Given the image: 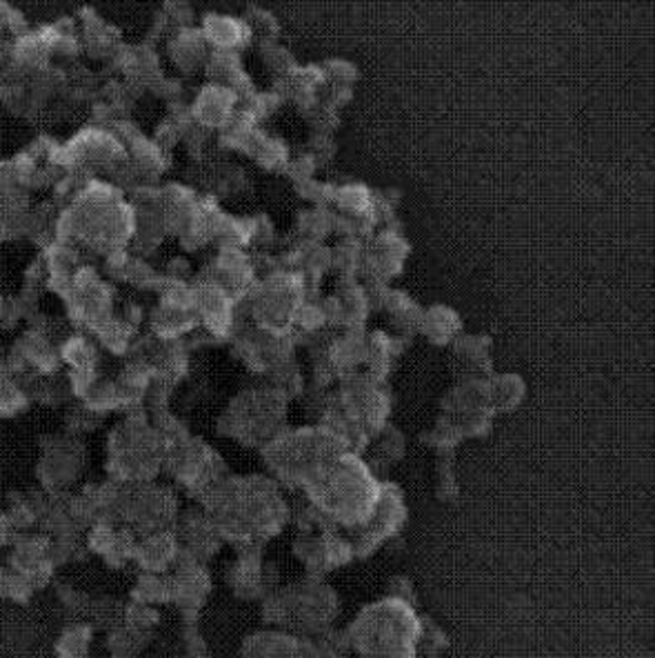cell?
Here are the masks:
<instances>
[{
	"label": "cell",
	"instance_id": "7a4b0ae2",
	"mask_svg": "<svg viewBox=\"0 0 655 658\" xmlns=\"http://www.w3.org/2000/svg\"><path fill=\"white\" fill-rule=\"evenodd\" d=\"M216 510L221 530L242 541L269 538L287 523V502L269 479H244L218 489Z\"/></svg>",
	"mask_w": 655,
	"mask_h": 658
},
{
	"label": "cell",
	"instance_id": "30bf717a",
	"mask_svg": "<svg viewBox=\"0 0 655 658\" xmlns=\"http://www.w3.org/2000/svg\"><path fill=\"white\" fill-rule=\"evenodd\" d=\"M525 396V383L518 376H497L487 383V398L491 412H509Z\"/></svg>",
	"mask_w": 655,
	"mask_h": 658
},
{
	"label": "cell",
	"instance_id": "9c48e42d",
	"mask_svg": "<svg viewBox=\"0 0 655 658\" xmlns=\"http://www.w3.org/2000/svg\"><path fill=\"white\" fill-rule=\"evenodd\" d=\"M247 658H305V649L287 632H263L247 641Z\"/></svg>",
	"mask_w": 655,
	"mask_h": 658
},
{
	"label": "cell",
	"instance_id": "6da1fadb",
	"mask_svg": "<svg viewBox=\"0 0 655 658\" xmlns=\"http://www.w3.org/2000/svg\"><path fill=\"white\" fill-rule=\"evenodd\" d=\"M374 470L356 454L344 451L305 489L325 521L344 525L349 532L365 525L380 498Z\"/></svg>",
	"mask_w": 655,
	"mask_h": 658
},
{
	"label": "cell",
	"instance_id": "3957f363",
	"mask_svg": "<svg viewBox=\"0 0 655 658\" xmlns=\"http://www.w3.org/2000/svg\"><path fill=\"white\" fill-rule=\"evenodd\" d=\"M265 457L269 459L280 483L307 489L349 447L329 430H298L282 432L267 443Z\"/></svg>",
	"mask_w": 655,
	"mask_h": 658
},
{
	"label": "cell",
	"instance_id": "5bb4252c",
	"mask_svg": "<svg viewBox=\"0 0 655 658\" xmlns=\"http://www.w3.org/2000/svg\"><path fill=\"white\" fill-rule=\"evenodd\" d=\"M263 149H265V151H272V149H274V140H265V142H263ZM272 159H274L276 163H282V161H287V154H276V157L272 154Z\"/></svg>",
	"mask_w": 655,
	"mask_h": 658
},
{
	"label": "cell",
	"instance_id": "4fadbf2b",
	"mask_svg": "<svg viewBox=\"0 0 655 658\" xmlns=\"http://www.w3.org/2000/svg\"><path fill=\"white\" fill-rule=\"evenodd\" d=\"M453 481H456V479H453L451 463H449L446 457H442V461L438 465V496H440V500H453L458 496V485Z\"/></svg>",
	"mask_w": 655,
	"mask_h": 658
},
{
	"label": "cell",
	"instance_id": "277c9868",
	"mask_svg": "<svg viewBox=\"0 0 655 658\" xmlns=\"http://www.w3.org/2000/svg\"><path fill=\"white\" fill-rule=\"evenodd\" d=\"M347 641L367 658H414L420 623L400 600L376 603L354 621Z\"/></svg>",
	"mask_w": 655,
	"mask_h": 658
},
{
	"label": "cell",
	"instance_id": "ba28073f",
	"mask_svg": "<svg viewBox=\"0 0 655 658\" xmlns=\"http://www.w3.org/2000/svg\"><path fill=\"white\" fill-rule=\"evenodd\" d=\"M453 365L461 376L478 381L489 368V340L484 336H465L453 347Z\"/></svg>",
	"mask_w": 655,
	"mask_h": 658
},
{
	"label": "cell",
	"instance_id": "5b68a950",
	"mask_svg": "<svg viewBox=\"0 0 655 658\" xmlns=\"http://www.w3.org/2000/svg\"><path fill=\"white\" fill-rule=\"evenodd\" d=\"M340 612L338 594L320 581V576H307L298 583L269 592L265 598V617L293 632L318 634L329 630Z\"/></svg>",
	"mask_w": 655,
	"mask_h": 658
},
{
	"label": "cell",
	"instance_id": "52a82bcc",
	"mask_svg": "<svg viewBox=\"0 0 655 658\" xmlns=\"http://www.w3.org/2000/svg\"><path fill=\"white\" fill-rule=\"evenodd\" d=\"M293 551L298 561L307 568L310 576L327 574L349 563L351 556H354L349 538L338 536L333 530L302 532L293 543Z\"/></svg>",
	"mask_w": 655,
	"mask_h": 658
},
{
	"label": "cell",
	"instance_id": "7c38bea8",
	"mask_svg": "<svg viewBox=\"0 0 655 658\" xmlns=\"http://www.w3.org/2000/svg\"><path fill=\"white\" fill-rule=\"evenodd\" d=\"M405 443H402V434L395 432V430H385L378 434L376 443H371V459H369V468L374 470H380V468H391L395 465V461L402 457V451H405V447H402Z\"/></svg>",
	"mask_w": 655,
	"mask_h": 658
},
{
	"label": "cell",
	"instance_id": "8992f818",
	"mask_svg": "<svg viewBox=\"0 0 655 658\" xmlns=\"http://www.w3.org/2000/svg\"><path fill=\"white\" fill-rule=\"evenodd\" d=\"M407 519V508L405 500H402V494L385 483L380 487V498L376 502V510L369 517V521L356 530H351L349 543L351 549H354V556H367L374 549H378L387 538L395 536V532L405 525Z\"/></svg>",
	"mask_w": 655,
	"mask_h": 658
},
{
	"label": "cell",
	"instance_id": "8fae6325",
	"mask_svg": "<svg viewBox=\"0 0 655 658\" xmlns=\"http://www.w3.org/2000/svg\"><path fill=\"white\" fill-rule=\"evenodd\" d=\"M420 325L425 330V334H429V338L438 345L449 343L453 336H456L458 327H461V319L456 312H451L449 308H431L429 312H425V316L420 319Z\"/></svg>",
	"mask_w": 655,
	"mask_h": 658
}]
</instances>
